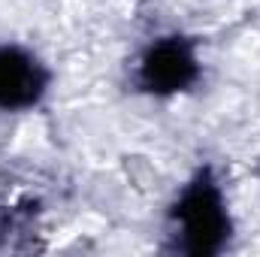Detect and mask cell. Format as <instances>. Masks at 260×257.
<instances>
[{"instance_id": "6da1fadb", "label": "cell", "mask_w": 260, "mask_h": 257, "mask_svg": "<svg viewBox=\"0 0 260 257\" xmlns=\"http://www.w3.org/2000/svg\"><path fill=\"white\" fill-rule=\"evenodd\" d=\"M176 221V248L194 257L218 254L230 236V218L224 209L221 188L215 185L212 173L203 170L185 188L182 200L173 209Z\"/></svg>"}, {"instance_id": "7a4b0ae2", "label": "cell", "mask_w": 260, "mask_h": 257, "mask_svg": "<svg viewBox=\"0 0 260 257\" xmlns=\"http://www.w3.org/2000/svg\"><path fill=\"white\" fill-rule=\"evenodd\" d=\"M40 197L27 188V182L0 176V254L40 248Z\"/></svg>"}, {"instance_id": "3957f363", "label": "cell", "mask_w": 260, "mask_h": 257, "mask_svg": "<svg viewBox=\"0 0 260 257\" xmlns=\"http://www.w3.org/2000/svg\"><path fill=\"white\" fill-rule=\"evenodd\" d=\"M200 76L194 46L182 37L157 40L139 61V88L151 94H176L194 85Z\"/></svg>"}, {"instance_id": "277c9868", "label": "cell", "mask_w": 260, "mask_h": 257, "mask_svg": "<svg viewBox=\"0 0 260 257\" xmlns=\"http://www.w3.org/2000/svg\"><path fill=\"white\" fill-rule=\"evenodd\" d=\"M49 85L43 64L15 46H0V109H30Z\"/></svg>"}]
</instances>
